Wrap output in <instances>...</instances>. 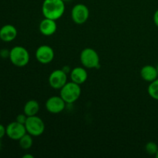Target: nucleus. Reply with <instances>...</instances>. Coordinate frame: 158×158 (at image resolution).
Returning a JSON list of instances; mask_svg holds the SVG:
<instances>
[{
  "label": "nucleus",
  "instance_id": "nucleus-3",
  "mask_svg": "<svg viewBox=\"0 0 158 158\" xmlns=\"http://www.w3.org/2000/svg\"><path fill=\"white\" fill-rule=\"evenodd\" d=\"M29 53L27 49L21 46H14L10 50L9 60L14 66L24 67L29 62Z\"/></svg>",
  "mask_w": 158,
  "mask_h": 158
},
{
  "label": "nucleus",
  "instance_id": "nucleus-13",
  "mask_svg": "<svg viewBox=\"0 0 158 158\" xmlns=\"http://www.w3.org/2000/svg\"><path fill=\"white\" fill-rule=\"evenodd\" d=\"M87 78L88 73L87 72H86L84 66H83V67L77 66V67H75L73 69H71V81L74 82V83H77V84L79 85H81L86 81Z\"/></svg>",
  "mask_w": 158,
  "mask_h": 158
},
{
  "label": "nucleus",
  "instance_id": "nucleus-16",
  "mask_svg": "<svg viewBox=\"0 0 158 158\" xmlns=\"http://www.w3.org/2000/svg\"><path fill=\"white\" fill-rule=\"evenodd\" d=\"M32 136L29 134L26 133L24 136L21 137L19 140V146L23 150H29L32 148L33 144V140H32Z\"/></svg>",
  "mask_w": 158,
  "mask_h": 158
},
{
  "label": "nucleus",
  "instance_id": "nucleus-5",
  "mask_svg": "<svg viewBox=\"0 0 158 158\" xmlns=\"http://www.w3.org/2000/svg\"><path fill=\"white\" fill-rule=\"evenodd\" d=\"M26 132L32 137H40L45 131V123L40 117L35 116L28 117L26 123Z\"/></svg>",
  "mask_w": 158,
  "mask_h": 158
},
{
  "label": "nucleus",
  "instance_id": "nucleus-25",
  "mask_svg": "<svg viewBox=\"0 0 158 158\" xmlns=\"http://www.w3.org/2000/svg\"><path fill=\"white\" fill-rule=\"evenodd\" d=\"M155 157H157V158H158V151H157V154H155Z\"/></svg>",
  "mask_w": 158,
  "mask_h": 158
},
{
  "label": "nucleus",
  "instance_id": "nucleus-29",
  "mask_svg": "<svg viewBox=\"0 0 158 158\" xmlns=\"http://www.w3.org/2000/svg\"><path fill=\"white\" fill-rule=\"evenodd\" d=\"M0 97H1V95H0Z\"/></svg>",
  "mask_w": 158,
  "mask_h": 158
},
{
  "label": "nucleus",
  "instance_id": "nucleus-11",
  "mask_svg": "<svg viewBox=\"0 0 158 158\" xmlns=\"http://www.w3.org/2000/svg\"><path fill=\"white\" fill-rule=\"evenodd\" d=\"M39 29L40 32L45 36H50L53 35L57 29V25L56 20L51 19L44 18L40 23Z\"/></svg>",
  "mask_w": 158,
  "mask_h": 158
},
{
  "label": "nucleus",
  "instance_id": "nucleus-20",
  "mask_svg": "<svg viewBox=\"0 0 158 158\" xmlns=\"http://www.w3.org/2000/svg\"><path fill=\"white\" fill-rule=\"evenodd\" d=\"M9 54H10V50L6 49H2L0 50V57L2 59L9 58Z\"/></svg>",
  "mask_w": 158,
  "mask_h": 158
},
{
  "label": "nucleus",
  "instance_id": "nucleus-10",
  "mask_svg": "<svg viewBox=\"0 0 158 158\" xmlns=\"http://www.w3.org/2000/svg\"><path fill=\"white\" fill-rule=\"evenodd\" d=\"M55 53L51 46L42 45L35 51V58L42 64H48L53 60Z\"/></svg>",
  "mask_w": 158,
  "mask_h": 158
},
{
  "label": "nucleus",
  "instance_id": "nucleus-27",
  "mask_svg": "<svg viewBox=\"0 0 158 158\" xmlns=\"http://www.w3.org/2000/svg\"><path fill=\"white\" fill-rule=\"evenodd\" d=\"M1 140V139H0ZM1 147H2V143H1V140H0V149H1Z\"/></svg>",
  "mask_w": 158,
  "mask_h": 158
},
{
  "label": "nucleus",
  "instance_id": "nucleus-17",
  "mask_svg": "<svg viewBox=\"0 0 158 158\" xmlns=\"http://www.w3.org/2000/svg\"><path fill=\"white\" fill-rule=\"evenodd\" d=\"M148 92L151 98L158 100V78L150 83L148 88Z\"/></svg>",
  "mask_w": 158,
  "mask_h": 158
},
{
  "label": "nucleus",
  "instance_id": "nucleus-19",
  "mask_svg": "<svg viewBox=\"0 0 158 158\" xmlns=\"http://www.w3.org/2000/svg\"><path fill=\"white\" fill-rule=\"evenodd\" d=\"M27 118H28V117L25 114H19V115L16 117L15 121H17V122H19V123H22V124L25 125V123H26Z\"/></svg>",
  "mask_w": 158,
  "mask_h": 158
},
{
  "label": "nucleus",
  "instance_id": "nucleus-8",
  "mask_svg": "<svg viewBox=\"0 0 158 158\" xmlns=\"http://www.w3.org/2000/svg\"><path fill=\"white\" fill-rule=\"evenodd\" d=\"M67 83V74L63 69H56L49 77V83L52 88L60 89Z\"/></svg>",
  "mask_w": 158,
  "mask_h": 158
},
{
  "label": "nucleus",
  "instance_id": "nucleus-14",
  "mask_svg": "<svg viewBox=\"0 0 158 158\" xmlns=\"http://www.w3.org/2000/svg\"><path fill=\"white\" fill-rule=\"evenodd\" d=\"M140 76L143 80L151 83L158 78L157 68L152 65H146L140 69Z\"/></svg>",
  "mask_w": 158,
  "mask_h": 158
},
{
  "label": "nucleus",
  "instance_id": "nucleus-15",
  "mask_svg": "<svg viewBox=\"0 0 158 158\" xmlns=\"http://www.w3.org/2000/svg\"><path fill=\"white\" fill-rule=\"evenodd\" d=\"M40 109V103L35 100H30L26 103L23 108V112L27 117L37 115Z\"/></svg>",
  "mask_w": 158,
  "mask_h": 158
},
{
  "label": "nucleus",
  "instance_id": "nucleus-24",
  "mask_svg": "<svg viewBox=\"0 0 158 158\" xmlns=\"http://www.w3.org/2000/svg\"><path fill=\"white\" fill-rule=\"evenodd\" d=\"M23 158H33L34 157L32 155H31V154H25V155H23Z\"/></svg>",
  "mask_w": 158,
  "mask_h": 158
},
{
  "label": "nucleus",
  "instance_id": "nucleus-23",
  "mask_svg": "<svg viewBox=\"0 0 158 158\" xmlns=\"http://www.w3.org/2000/svg\"><path fill=\"white\" fill-rule=\"evenodd\" d=\"M62 69H63V70L64 71V72L66 73V74H68V73H70V72H71V69H70V68H69V66H63V67L62 68Z\"/></svg>",
  "mask_w": 158,
  "mask_h": 158
},
{
  "label": "nucleus",
  "instance_id": "nucleus-12",
  "mask_svg": "<svg viewBox=\"0 0 158 158\" xmlns=\"http://www.w3.org/2000/svg\"><path fill=\"white\" fill-rule=\"evenodd\" d=\"M17 34L18 32L15 26L10 24L5 25L0 29V40L5 43H9L16 38Z\"/></svg>",
  "mask_w": 158,
  "mask_h": 158
},
{
  "label": "nucleus",
  "instance_id": "nucleus-2",
  "mask_svg": "<svg viewBox=\"0 0 158 158\" xmlns=\"http://www.w3.org/2000/svg\"><path fill=\"white\" fill-rule=\"evenodd\" d=\"M81 95L80 85L74 82H67L60 89V97L63 99L66 103H73L80 98Z\"/></svg>",
  "mask_w": 158,
  "mask_h": 158
},
{
  "label": "nucleus",
  "instance_id": "nucleus-18",
  "mask_svg": "<svg viewBox=\"0 0 158 158\" xmlns=\"http://www.w3.org/2000/svg\"><path fill=\"white\" fill-rule=\"evenodd\" d=\"M145 150L150 155H155L158 151V146L154 142H148L145 146Z\"/></svg>",
  "mask_w": 158,
  "mask_h": 158
},
{
  "label": "nucleus",
  "instance_id": "nucleus-1",
  "mask_svg": "<svg viewBox=\"0 0 158 158\" xmlns=\"http://www.w3.org/2000/svg\"><path fill=\"white\" fill-rule=\"evenodd\" d=\"M65 12V2L63 0H44L42 12L45 18L56 21L61 18Z\"/></svg>",
  "mask_w": 158,
  "mask_h": 158
},
{
  "label": "nucleus",
  "instance_id": "nucleus-4",
  "mask_svg": "<svg viewBox=\"0 0 158 158\" xmlns=\"http://www.w3.org/2000/svg\"><path fill=\"white\" fill-rule=\"evenodd\" d=\"M80 62L85 68L96 69L100 66V56L96 50L92 48H85L80 56Z\"/></svg>",
  "mask_w": 158,
  "mask_h": 158
},
{
  "label": "nucleus",
  "instance_id": "nucleus-9",
  "mask_svg": "<svg viewBox=\"0 0 158 158\" xmlns=\"http://www.w3.org/2000/svg\"><path fill=\"white\" fill-rule=\"evenodd\" d=\"M26 133L25 125L17 121L12 122L6 127V135L11 140H19Z\"/></svg>",
  "mask_w": 158,
  "mask_h": 158
},
{
  "label": "nucleus",
  "instance_id": "nucleus-22",
  "mask_svg": "<svg viewBox=\"0 0 158 158\" xmlns=\"http://www.w3.org/2000/svg\"><path fill=\"white\" fill-rule=\"evenodd\" d=\"M154 24L158 27V9L156 10V12H154Z\"/></svg>",
  "mask_w": 158,
  "mask_h": 158
},
{
  "label": "nucleus",
  "instance_id": "nucleus-26",
  "mask_svg": "<svg viewBox=\"0 0 158 158\" xmlns=\"http://www.w3.org/2000/svg\"><path fill=\"white\" fill-rule=\"evenodd\" d=\"M63 2H69V1H71V0H63Z\"/></svg>",
  "mask_w": 158,
  "mask_h": 158
},
{
  "label": "nucleus",
  "instance_id": "nucleus-21",
  "mask_svg": "<svg viewBox=\"0 0 158 158\" xmlns=\"http://www.w3.org/2000/svg\"><path fill=\"white\" fill-rule=\"evenodd\" d=\"M5 135H6V127L0 123V139L2 138Z\"/></svg>",
  "mask_w": 158,
  "mask_h": 158
},
{
  "label": "nucleus",
  "instance_id": "nucleus-7",
  "mask_svg": "<svg viewBox=\"0 0 158 158\" xmlns=\"http://www.w3.org/2000/svg\"><path fill=\"white\" fill-rule=\"evenodd\" d=\"M66 103L60 96H52L46 102V109L51 114H56L63 112Z\"/></svg>",
  "mask_w": 158,
  "mask_h": 158
},
{
  "label": "nucleus",
  "instance_id": "nucleus-6",
  "mask_svg": "<svg viewBox=\"0 0 158 158\" xmlns=\"http://www.w3.org/2000/svg\"><path fill=\"white\" fill-rule=\"evenodd\" d=\"M89 16V9L84 4L79 3L73 7L72 11H71V18L76 24H84L88 20Z\"/></svg>",
  "mask_w": 158,
  "mask_h": 158
},
{
  "label": "nucleus",
  "instance_id": "nucleus-28",
  "mask_svg": "<svg viewBox=\"0 0 158 158\" xmlns=\"http://www.w3.org/2000/svg\"><path fill=\"white\" fill-rule=\"evenodd\" d=\"M156 68H157V73H158V64H157V67H156Z\"/></svg>",
  "mask_w": 158,
  "mask_h": 158
}]
</instances>
